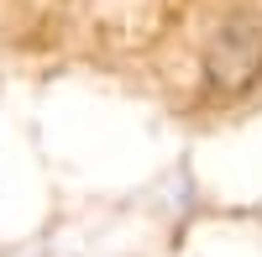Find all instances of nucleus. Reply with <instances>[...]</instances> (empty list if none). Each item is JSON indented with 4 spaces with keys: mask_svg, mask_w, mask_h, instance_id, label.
I'll list each match as a JSON object with an SVG mask.
<instances>
[{
    "mask_svg": "<svg viewBox=\"0 0 262 257\" xmlns=\"http://www.w3.org/2000/svg\"><path fill=\"white\" fill-rule=\"evenodd\" d=\"M257 74H262V37L247 21L221 27V37H215V48H210V79L221 84V90H247Z\"/></svg>",
    "mask_w": 262,
    "mask_h": 257,
    "instance_id": "f257e3e1",
    "label": "nucleus"
}]
</instances>
